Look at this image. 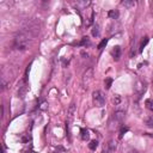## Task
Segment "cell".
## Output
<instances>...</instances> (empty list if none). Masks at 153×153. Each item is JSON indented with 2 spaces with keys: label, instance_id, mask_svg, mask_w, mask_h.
<instances>
[{
  "label": "cell",
  "instance_id": "obj_6",
  "mask_svg": "<svg viewBox=\"0 0 153 153\" xmlns=\"http://www.w3.org/2000/svg\"><path fill=\"white\" fill-rule=\"evenodd\" d=\"M117 148V143L115 140H110L107 146H104V149H103V153H114Z\"/></svg>",
  "mask_w": 153,
  "mask_h": 153
},
{
  "label": "cell",
  "instance_id": "obj_14",
  "mask_svg": "<svg viewBox=\"0 0 153 153\" xmlns=\"http://www.w3.org/2000/svg\"><path fill=\"white\" fill-rule=\"evenodd\" d=\"M97 147H98V141H97V140H92V141L89 143V148H90L91 151H95Z\"/></svg>",
  "mask_w": 153,
  "mask_h": 153
},
{
  "label": "cell",
  "instance_id": "obj_9",
  "mask_svg": "<svg viewBox=\"0 0 153 153\" xmlns=\"http://www.w3.org/2000/svg\"><path fill=\"white\" fill-rule=\"evenodd\" d=\"M74 113H75V104L72 103V104L69 105V109H68V121H69V122H71V120L73 118Z\"/></svg>",
  "mask_w": 153,
  "mask_h": 153
},
{
  "label": "cell",
  "instance_id": "obj_4",
  "mask_svg": "<svg viewBox=\"0 0 153 153\" xmlns=\"http://www.w3.org/2000/svg\"><path fill=\"white\" fill-rule=\"evenodd\" d=\"M146 89H147V85H146L145 82L138 80V82L135 83V85H134V93H135V96L138 97V99L146 92Z\"/></svg>",
  "mask_w": 153,
  "mask_h": 153
},
{
  "label": "cell",
  "instance_id": "obj_20",
  "mask_svg": "<svg viewBox=\"0 0 153 153\" xmlns=\"http://www.w3.org/2000/svg\"><path fill=\"white\" fill-rule=\"evenodd\" d=\"M93 19H95V12H91V17H90L89 21L86 22V26H90V25L93 23Z\"/></svg>",
  "mask_w": 153,
  "mask_h": 153
},
{
  "label": "cell",
  "instance_id": "obj_11",
  "mask_svg": "<svg viewBox=\"0 0 153 153\" xmlns=\"http://www.w3.org/2000/svg\"><path fill=\"white\" fill-rule=\"evenodd\" d=\"M79 44H80V46H83V47H88V46H90V44H91V42H90V38H89L88 36L83 37Z\"/></svg>",
  "mask_w": 153,
  "mask_h": 153
},
{
  "label": "cell",
  "instance_id": "obj_5",
  "mask_svg": "<svg viewBox=\"0 0 153 153\" xmlns=\"http://www.w3.org/2000/svg\"><path fill=\"white\" fill-rule=\"evenodd\" d=\"M92 79H93V68L90 67L89 69H86V72L83 75V86H84V89L88 88V85L92 82Z\"/></svg>",
  "mask_w": 153,
  "mask_h": 153
},
{
  "label": "cell",
  "instance_id": "obj_25",
  "mask_svg": "<svg viewBox=\"0 0 153 153\" xmlns=\"http://www.w3.org/2000/svg\"><path fill=\"white\" fill-rule=\"evenodd\" d=\"M151 10H152V13H153V3H151Z\"/></svg>",
  "mask_w": 153,
  "mask_h": 153
},
{
  "label": "cell",
  "instance_id": "obj_13",
  "mask_svg": "<svg viewBox=\"0 0 153 153\" xmlns=\"http://www.w3.org/2000/svg\"><path fill=\"white\" fill-rule=\"evenodd\" d=\"M148 41H149V38H148L147 36H145V37H143V40H142V41H141V43H140V51H142V50H143V48L147 46Z\"/></svg>",
  "mask_w": 153,
  "mask_h": 153
},
{
  "label": "cell",
  "instance_id": "obj_26",
  "mask_svg": "<svg viewBox=\"0 0 153 153\" xmlns=\"http://www.w3.org/2000/svg\"><path fill=\"white\" fill-rule=\"evenodd\" d=\"M152 88H153V76H152Z\"/></svg>",
  "mask_w": 153,
  "mask_h": 153
},
{
  "label": "cell",
  "instance_id": "obj_1",
  "mask_svg": "<svg viewBox=\"0 0 153 153\" xmlns=\"http://www.w3.org/2000/svg\"><path fill=\"white\" fill-rule=\"evenodd\" d=\"M34 36L31 34H29L26 30H22L19 31L16 37H15V41H13V47L17 49V50H25L28 47H29V43H30V40Z\"/></svg>",
  "mask_w": 153,
  "mask_h": 153
},
{
  "label": "cell",
  "instance_id": "obj_16",
  "mask_svg": "<svg viewBox=\"0 0 153 153\" xmlns=\"http://www.w3.org/2000/svg\"><path fill=\"white\" fill-rule=\"evenodd\" d=\"M122 5L130 9V7H134L135 6V1H122Z\"/></svg>",
  "mask_w": 153,
  "mask_h": 153
},
{
  "label": "cell",
  "instance_id": "obj_18",
  "mask_svg": "<svg viewBox=\"0 0 153 153\" xmlns=\"http://www.w3.org/2000/svg\"><path fill=\"white\" fill-rule=\"evenodd\" d=\"M129 129H128V127H126V126H122L121 127V130H120V138H122L127 132H128Z\"/></svg>",
  "mask_w": 153,
  "mask_h": 153
},
{
  "label": "cell",
  "instance_id": "obj_12",
  "mask_svg": "<svg viewBox=\"0 0 153 153\" xmlns=\"http://www.w3.org/2000/svg\"><path fill=\"white\" fill-rule=\"evenodd\" d=\"M145 105H146V108H147L148 110L153 111V99H152V98L146 99V101H145Z\"/></svg>",
  "mask_w": 153,
  "mask_h": 153
},
{
  "label": "cell",
  "instance_id": "obj_7",
  "mask_svg": "<svg viewBox=\"0 0 153 153\" xmlns=\"http://www.w3.org/2000/svg\"><path fill=\"white\" fill-rule=\"evenodd\" d=\"M111 56L114 57V60H120V57H121V48L118 47V46H116V47H114V49L111 50Z\"/></svg>",
  "mask_w": 153,
  "mask_h": 153
},
{
  "label": "cell",
  "instance_id": "obj_3",
  "mask_svg": "<svg viewBox=\"0 0 153 153\" xmlns=\"http://www.w3.org/2000/svg\"><path fill=\"white\" fill-rule=\"evenodd\" d=\"M124 116H126V113L123 110H117L114 113L113 117H111V121H110V124L113 127H117L120 123H122V121L124 120Z\"/></svg>",
  "mask_w": 153,
  "mask_h": 153
},
{
  "label": "cell",
  "instance_id": "obj_24",
  "mask_svg": "<svg viewBox=\"0 0 153 153\" xmlns=\"http://www.w3.org/2000/svg\"><path fill=\"white\" fill-rule=\"evenodd\" d=\"M128 153H139V152L135 151V149H130V151H128Z\"/></svg>",
  "mask_w": 153,
  "mask_h": 153
},
{
  "label": "cell",
  "instance_id": "obj_22",
  "mask_svg": "<svg viewBox=\"0 0 153 153\" xmlns=\"http://www.w3.org/2000/svg\"><path fill=\"white\" fill-rule=\"evenodd\" d=\"M146 124L149 127V128H153V117H148L146 120Z\"/></svg>",
  "mask_w": 153,
  "mask_h": 153
},
{
  "label": "cell",
  "instance_id": "obj_19",
  "mask_svg": "<svg viewBox=\"0 0 153 153\" xmlns=\"http://www.w3.org/2000/svg\"><path fill=\"white\" fill-rule=\"evenodd\" d=\"M89 5H90V1H78V3H76V6H82L83 9L88 7Z\"/></svg>",
  "mask_w": 153,
  "mask_h": 153
},
{
  "label": "cell",
  "instance_id": "obj_2",
  "mask_svg": "<svg viewBox=\"0 0 153 153\" xmlns=\"http://www.w3.org/2000/svg\"><path fill=\"white\" fill-rule=\"evenodd\" d=\"M92 99H93V103H95L96 107L102 108V107H104V104H105V95H104L102 91H99V90L93 91V93H92Z\"/></svg>",
  "mask_w": 153,
  "mask_h": 153
},
{
  "label": "cell",
  "instance_id": "obj_15",
  "mask_svg": "<svg viewBox=\"0 0 153 153\" xmlns=\"http://www.w3.org/2000/svg\"><path fill=\"white\" fill-rule=\"evenodd\" d=\"M92 36L93 37L99 36V26L98 25H93V28H92Z\"/></svg>",
  "mask_w": 153,
  "mask_h": 153
},
{
  "label": "cell",
  "instance_id": "obj_23",
  "mask_svg": "<svg viewBox=\"0 0 153 153\" xmlns=\"http://www.w3.org/2000/svg\"><path fill=\"white\" fill-rule=\"evenodd\" d=\"M41 109H42V110H46V109H47V103H46V102H44V103H42Z\"/></svg>",
  "mask_w": 153,
  "mask_h": 153
},
{
  "label": "cell",
  "instance_id": "obj_10",
  "mask_svg": "<svg viewBox=\"0 0 153 153\" xmlns=\"http://www.w3.org/2000/svg\"><path fill=\"white\" fill-rule=\"evenodd\" d=\"M108 16L111 19H117L118 18V11L117 10H110L109 13H108Z\"/></svg>",
  "mask_w": 153,
  "mask_h": 153
},
{
  "label": "cell",
  "instance_id": "obj_8",
  "mask_svg": "<svg viewBox=\"0 0 153 153\" xmlns=\"http://www.w3.org/2000/svg\"><path fill=\"white\" fill-rule=\"evenodd\" d=\"M80 138H82L83 141L89 140V139H90V133H89V130L85 129V128H82V129H80Z\"/></svg>",
  "mask_w": 153,
  "mask_h": 153
},
{
  "label": "cell",
  "instance_id": "obj_17",
  "mask_svg": "<svg viewBox=\"0 0 153 153\" xmlns=\"http://www.w3.org/2000/svg\"><path fill=\"white\" fill-rule=\"evenodd\" d=\"M107 44H108V38H104V40L98 44V49H99V50H102Z\"/></svg>",
  "mask_w": 153,
  "mask_h": 153
},
{
  "label": "cell",
  "instance_id": "obj_21",
  "mask_svg": "<svg viewBox=\"0 0 153 153\" xmlns=\"http://www.w3.org/2000/svg\"><path fill=\"white\" fill-rule=\"evenodd\" d=\"M111 84H113V79H111V78H107V79H105V89L109 90L110 86H111Z\"/></svg>",
  "mask_w": 153,
  "mask_h": 153
}]
</instances>
